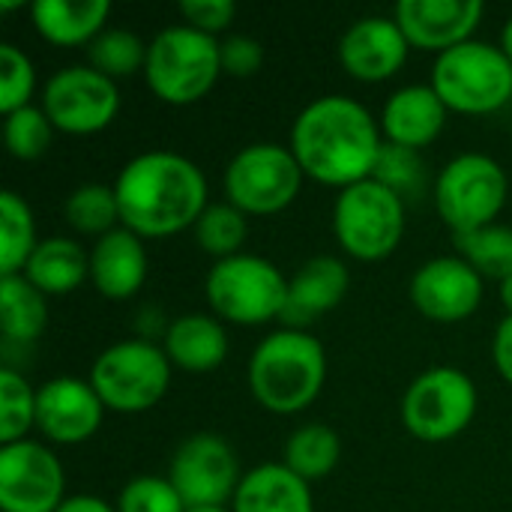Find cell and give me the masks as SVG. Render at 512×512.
Returning a JSON list of instances; mask_svg holds the SVG:
<instances>
[{"label": "cell", "instance_id": "obj_18", "mask_svg": "<svg viewBox=\"0 0 512 512\" xmlns=\"http://www.w3.org/2000/svg\"><path fill=\"white\" fill-rule=\"evenodd\" d=\"M408 39L396 18L390 15H366L357 18L339 39V63L342 69L366 84H378L393 78L408 60Z\"/></svg>", "mask_w": 512, "mask_h": 512}, {"label": "cell", "instance_id": "obj_13", "mask_svg": "<svg viewBox=\"0 0 512 512\" xmlns=\"http://www.w3.org/2000/svg\"><path fill=\"white\" fill-rule=\"evenodd\" d=\"M168 480L180 492L186 510H201L231 504L243 474L234 447L222 435L198 432L174 450Z\"/></svg>", "mask_w": 512, "mask_h": 512}, {"label": "cell", "instance_id": "obj_42", "mask_svg": "<svg viewBox=\"0 0 512 512\" xmlns=\"http://www.w3.org/2000/svg\"><path fill=\"white\" fill-rule=\"evenodd\" d=\"M501 51H504V57L512 63V18H507V24L501 30Z\"/></svg>", "mask_w": 512, "mask_h": 512}, {"label": "cell", "instance_id": "obj_40", "mask_svg": "<svg viewBox=\"0 0 512 512\" xmlns=\"http://www.w3.org/2000/svg\"><path fill=\"white\" fill-rule=\"evenodd\" d=\"M492 360L498 375L512 384V315H507L498 327H495V339H492Z\"/></svg>", "mask_w": 512, "mask_h": 512}, {"label": "cell", "instance_id": "obj_38", "mask_svg": "<svg viewBox=\"0 0 512 512\" xmlns=\"http://www.w3.org/2000/svg\"><path fill=\"white\" fill-rule=\"evenodd\" d=\"M222 75L231 78H252L264 66V45L249 33H231L219 42Z\"/></svg>", "mask_w": 512, "mask_h": 512}, {"label": "cell", "instance_id": "obj_11", "mask_svg": "<svg viewBox=\"0 0 512 512\" xmlns=\"http://www.w3.org/2000/svg\"><path fill=\"white\" fill-rule=\"evenodd\" d=\"M477 414L474 381L453 366H438L414 378L402 396L405 429L426 444H444L462 435Z\"/></svg>", "mask_w": 512, "mask_h": 512}, {"label": "cell", "instance_id": "obj_25", "mask_svg": "<svg viewBox=\"0 0 512 512\" xmlns=\"http://www.w3.org/2000/svg\"><path fill=\"white\" fill-rule=\"evenodd\" d=\"M21 276L45 297H63L90 279V255L69 237H45L33 249Z\"/></svg>", "mask_w": 512, "mask_h": 512}, {"label": "cell", "instance_id": "obj_4", "mask_svg": "<svg viewBox=\"0 0 512 512\" xmlns=\"http://www.w3.org/2000/svg\"><path fill=\"white\" fill-rule=\"evenodd\" d=\"M222 75L219 42L189 24L159 30L147 42L144 81L165 105H192L204 99Z\"/></svg>", "mask_w": 512, "mask_h": 512}, {"label": "cell", "instance_id": "obj_24", "mask_svg": "<svg viewBox=\"0 0 512 512\" xmlns=\"http://www.w3.org/2000/svg\"><path fill=\"white\" fill-rule=\"evenodd\" d=\"M111 15L108 0H36L30 6V18L36 33L60 48L90 45Z\"/></svg>", "mask_w": 512, "mask_h": 512}, {"label": "cell", "instance_id": "obj_29", "mask_svg": "<svg viewBox=\"0 0 512 512\" xmlns=\"http://www.w3.org/2000/svg\"><path fill=\"white\" fill-rule=\"evenodd\" d=\"M456 255L468 261L483 279L504 282L512 276V228L510 225H486L468 234H453Z\"/></svg>", "mask_w": 512, "mask_h": 512}, {"label": "cell", "instance_id": "obj_8", "mask_svg": "<svg viewBox=\"0 0 512 512\" xmlns=\"http://www.w3.org/2000/svg\"><path fill=\"white\" fill-rule=\"evenodd\" d=\"M105 411L141 414L156 408L171 384V360L162 345L147 339H126L105 348L87 378Z\"/></svg>", "mask_w": 512, "mask_h": 512}, {"label": "cell", "instance_id": "obj_27", "mask_svg": "<svg viewBox=\"0 0 512 512\" xmlns=\"http://www.w3.org/2000/svg\"><path fill=\"white\" fill-rule=\"evenodd\" d=\"M339 459H342V441H339L336 429H330L324 423L300 426L285 441V453H282V465L288 471H294L300 480H306L309 486L315 480H324L327 474H333Z\"/></svg>", "mask_w": 512, "mask_h": 512}, {"label": "cell", "instance_id": "obj_30", "mask_svg": "<svg viewBox=\"0 0 512 512\" xmlns=\"http://www.w3.org/2000/svg\"><path fill=\"white\" fill-rule=\"evenodd\" d=\"M63 219L72 231L84 237H105L114 228H120V204L114 186L105 183H84L78 186L66 204H63Z\"/></svg>", "mask_w": 512, "mask_h": 512}, {"label": "cell", "instance_id": "obj_44", "mask_svg": "<svg viewBox=\"0 0 512 512\" xmlns=\"http://www.w3.org/2000/svg\"><path fill=\"white\" fill-rule=\"evenodd\" d=\"M24 3H15V0H0V12H9V9H21Z\"/></svg>", "mask_w": 512, "mask_h": 512}, {"label": "cell", "instance_id": "obj_23", "mask_svg": "<svg viewBox=\"0 0 512 512\" xmlns=\"http://www.w3.org/2000/svg\"><path fill=\"white\" fill-rule=\"evenodd\" d=\"M231 512H315L312 486L282 462L258 465L243 474Z\"/></svg>", "mask_w": 512, "mask_h": 512}, {"label": "cell", "instance_id": "obj_20", "mask_svg": "<svg viewBox=\"0 0 512 512\" xmlns=\"http://www.w3.org/2000/svg\"><path fill=\"white\" fill-rule=\"evenodd\" d=\"M447 111L450 108L444 105V99L435 93L432 84H408L390 93L378 123L387 144L420 153L441 135L447 123Z\"/></svg>", "mask_w": 512, "mask_h": 512}, {"label": "cell", "instance_id": "obj_22", "mask_svg": "<svg viewBox=\"0 0 512 512\" xmlns=\"http://www.w3.org/2000/svg\"><path fill=\"white\" fill-rule=\"evenodd\" d=\"M162 351L168 354L171 366L183 372H213L228 357V333L216 315H180L168 324L162 336Z\"/></svg>", "mask_w": 512, "mask_h": 512}, {"label": "cell", "instance_id": "obj_3", "mask_svg": "<svg viewBox=\"0 0 512 512\" xmlns=\"http://www.w3.org/2000/svg\"><path fill=\"white\" fill-rule=\"evenodd\" d=\"M327 381L324 345L306 330H276L249 357V390L255 402L279 417L306 411Z\"/></svg>", "mask_w": 512, "mask_h": 512}, {"label": "cell", "instance_id": "obj_28", "mask_svg": "<svg viewBox=\"0 0 512 512\" xmlns=\"http://www.w3.org/2000/svg\"><path fill=\"white\" fill-rule=\"evenodd\" d=\"M39 246L30 204L12 189L0 192V276H21Z\"/></svg>", "mask_w": 512, "mask_h": 512}, {"label": "cell", "instance_id": "obj_37", "mask_svg": "<svg viewBox=\"0 0 512 512\" xmlns=\"http://www.w3.org/2000/svg\"><path fill=\"white\" fill-rule=\"evenodd\" d=\"M33 90H36V69L30 57L18 45L3 42L0 45V111L12 114L18 108H27Z\"/></svg>", "mask_w": 512, "mask_h": 512}, {"label": "cell", "instance_id": "obj_39", "mask_svg": "<svg viewBox=\"0 0 512 512\" xmlns=\"http://www.w3.org/2000/svg\"><path fill=\"white\" fill-rule=\"evenodd\" d=\"M180 15H183V24H189L207 36H216L231 27L237 6L231 0H183Z\"/></svg>", "mask_w": 512, "mask_h": 512}, {"label": "cell", "instance_id": "obj_31", "mask_svg": "<svg viewBox=\"0 0 512 512\" xmlns=\"http://www.w3.org/2000/svg\"><path fill=\"white\" fill-rule=\"evenodd\" d=\"M87 66L102 72L111 81L132 78L147 63V45L138 33L126 27H108L102 30L87 48Z\"/></svg>", "mask_w": 512, "mask_h": 512}, {"label": "cell", "instance_id": "obj_34", "mask_svg": "<svg viewBox=\"0 0 512 512\" xmlns=\"http://www.w3.org/2000/svg\"><path fill=\"white\" fill-rule=\"evenodd\" d=\"M51 141H54V126H51L48 114L42 111V105H27V108L6 114L3 144L9 150V156H15L21 162H33L48 153Z\"/></svg>", "mask_w": 512, "mask_h": 512}, {"label": "cell", "instance_id": "obj_26", "mask_svg": "<svg viewBox=\"0 0 512 512\" xmlns=\"http://www.w3.org/2000/svg\"><path fill=\"white\" fill-rule=\"evenodd\" d=\"M48 324L45 294L24 276H0V330L9 345H33Z\"/></svg>", "mask_w": 512, "mask_h": 512}, {"label": "cell", "instance_id": "obj_7", "mask_svg": "<svg viewBox=\"0 0 512 512\" xmlns=\"http://www.w3.org/2000/svg\"><path fill=\"white\" fill-rule=\"evenodd\" d=\"M405 198L369 177L339 192L333 204V231L339 246L357 261H384L405 237Z\"/></svg>", "mask_w": 512, "mask_h": 512}, {"label": "cell", "instance_id": "obj_41", "mask_svg": "<svg viewBox=\"0 0 512 512\" xmlns=\"http://www.w3.org/2000/svg\"><path fill=\"white\" fill-rule=\"evenodd\" d=\"M57 512H117V507L102 501V498H96V495H72V498H66L60 504Z\"/></svg>", "mask_w": 512, "mask_h": 512}, {"label": "cell", "instance_id": "obj_43", "mask_svg": "<svg viewBox=\"0 0 512 512\" xmlns=\"http://www.w3.org/2000/svg\"><path fill=\"white\" fill-rule=\"evenodd\" d=\"M501 303H504V309L512 315V276H507L501 282Z\"/></svg>", "mask_w": 512, "mask_h": 512}, {"label": "cell", "instance_id": "obj_2", "mask_svg": "<svg viewBox=\"0 0 512 512\" xmlns=\"http://www.w3.org/2000/svg\"><path fill=\"white\" fill-rule=\"evenodd\" d=\"M120 225L141 240H159L195 228L207 210L204 171L171 150H147L129 159L114 180Z\"/></svg>", "mask_w": 512, "mask_h": 512}, {"label": "cell", "instance_id": "obj_16", "mask_svg": "<svg viewBox=\"0 0 512 512\" xmlns=\"http://www.w3.org/2000/svg\"><path fill=\"white\" fill-rule=\"evenodd\" d=\"M105 405L90 381L60 375L36 390V429L51 444H84L102 426Z\"/></svg>", "mask_w": 512, "mask_h": 512}, {"label": "cell", "instance_id": "obj_6", "mask_svg": "<svg viewBox=\"0 0 512 512\" xmlns=\"http://www.w3.org/2000/svg\"><path fill=\"white\" fill-rule=\"evenodd\" d=\"M429 84L450 111L492 114L512 99V63L501 45L468 39L435 57Z\"/></svg>", "mask_w": 512, "mask_h": 512}, {"label": "cell", "instance_id": "obj_5", "mask_svg": "<svg viewBox=\"0 0 512 512\" xmlns=\"http://www.w3.org/2000/svg\"><path fill=\"white\" fill-rule=\"evenodd\" d=\"M204 297L219 321L258 327L282 318L288 279L273 261L240 252L210 267L204 279Z\"/></svg>", "mask_w": 512, "mask_h": 512}, {"label": "cell", "instance_id": "obj_14", "mask_svg": "<svg viewBox=\"0 0 512 512\" xmlns=\"http://www.w3.org/2000/svg\"><path fill=\"white\" fill-rule=\"evenodd\" d=\"M66 501L60 459L39 441L0 447V507L3 512H57Z\"/></svg>", "mask_w": 512, "mask_h": 512}, {"label": "cell", "instance_id": "obj_35", "mask_svg": "<svg viewBox=\"0 0 512 512\" xmlns=\"http://www.w3.org/2000/svg\"><path fill=\"white\" fill-rule=\"evenodd\" d=\"M117 512H186V504L174 483L168 477L141 474L132 477L120 495H117Z\"/></svg>", "mask_w": 512, "mask_h": 512}, {"label": "cell", "instance_id": "obj_36", "mask_svg": "<svg viewBox=\"0 0 512 512\" xmlns=\"http://www.w3.org/2000/svg\"><path fill=\"white\" fill-rule=\"evenodd\" d=\"M372 177L390 186L402 198H420L426 189V171H423L420 153L396 147V144H384Z\"/></svg>", "mask_w": 512, "mask_h": 512}, {"label": "cell", "instance_id": "obj_32", "mask_svg": "<svg viewBox=\"0 0 512 512\" xmlns=\"http://www.w3.org/2000/svg\"><path fill=\"white\" fill-rule=\"evenodd\" d=\"M249 225H246V213H240L234 204L222 201V204H207V210L201 213V219L195 222V240L198 246L213 255L216 261L234 258L243 252Z\"/></svg>", "mask_w": 512, "mask_h": 512}, {"label": "cell", "instance_id": "obj_33", "mask_svg": "<svg viewBox=\"0 0 512 512\" xmlns=\"http://www.w3.org/2000/svg\"><path fill=\"white\" fill-rule=\"evenodd\" d=\"M36 429V390L12 366L0 369V447L27 441Z\"/></svg>", "mask_w": 512, "mask_h": 512}, {"label": "cell", "instance_id": "obj_12", "mask_svg": "<svg viewBox=\"0 0 512 512\" xmlns=\"http://www.w3.org/2000/svg\"><path fill=\"white\" fill-rule=\"evenodd\" d=\"M42 111L66 135H93L114 123L120 87L93 66H63L42 87Z\"/></svg>", "mask_w": 512, "mask_h": 512}, {"label": "cell", "instance_id": "obj_17", "mask_svg": "<svg viewBox=\"0 0 512 512\" xmlns=\"http://www.w3.org/2000/svg\"><path fill=\"white\" fill-rule=\"evenodd\" d=\"M483 15L486 6L480 0H399L393 9L408 45L435 54L468 42Z\"/></svg>", "mask_w": 512, "mask_h": 512}, {"label": "cell", "instance_id": "obj_15", "mask_svg": "<svg viewBox=\"0 0 512 512\" xmlns=\"http://www.w3.org/2000/svg\"><path fill=\"white\" fill-rule=\"evenodd\" d=\"M411 300L423 318L438 324H459L480 309L483 276L459 255H441L414 273Z\"/></svg>", "mask_w": 512, "mask_h": 512}, {"label": "cell", "instance_id": "obj_1", "mask_svg": "<svg viewBox=\"0 0 512 512\" xmlns=\"http://www.w3.org/2000/svg\"><path fill=\"white\" fill-rule=\"evenodd\" d=\"M291 153L303 174L348 189L375 174L384 150L381 123L351 96H318L312 99L291 126Z\"/></svg>", "mask_w": 512, "mask_h": 512}, {"label": "cell", "instance_id": "obj_9", "mask_svg": "<svg viewBox=\"0 0 512 512\" xmlns=\"http://www.w3.org/2000/svg\"><path fill=\"white\" fill-rule=\"evenodd\" d=\"M432 195L444 225L453 234H468L495 225L507 204L510 180L498 159L486 153H462L441 168Z\"/></svg>", "mask_w": 512, "mask_h": 512}, {"label": "cell", "instance_id": "obj_45", "mask_svg": "<svg viewBox=\"0 0 512 512\" xmlns=\"http://www.w3.org/2000/svg\"><path fill=\"white\" fill-rule=\"evenodd\" d=\"M186 512H231V510H225V507H201V510H186Z\"/></svg>", "mask_w": 512, "mask_h": 512}, {"label": "cell", "instance_id": "obj_10", "mask_svg": "<svg viewBox=\"0 0 512 512\" xmlns=\"http://www.w3.org/2000/svg\"><path fill=\"white\" fill-rule=\"evenodd\" d=\"M303 168L291 147L255 141L234 153L225 168V195L246 216H276L294 204L303 186Z\"/></svg>", "mask_w": 512, "mask_h": 512}, {"label": "cell", "instance_id": "obj_19", "mask_svg": "<svg viewBox=\"0 0 512 512\" xmlns=\"http://www.w3.org/2000/svg\"><path fill=\"white\" fill-rule=\"evenodd\" d=\"M351 288L348 267L333 255H315L300 264L288 279V300L282 309V324L288 330H306L330 309H336Z\"/></svg>", "mask_w": 512, "mask_h": 512}, {"label": "cell", "instance_id": "obj_21", "mask_svg": "<svg viewBox=\"0 0 512 512\" xmlns=\"http://www.w3.org/2000/svg\"><path fill=\"white\" fill-rule=\"evenodd\" d=\"M147 279V249L129 228H114L90 249V282L108 300H129Z\"/></svg>", "mask_w": 512, "mask_h": 512}]
</instances>
